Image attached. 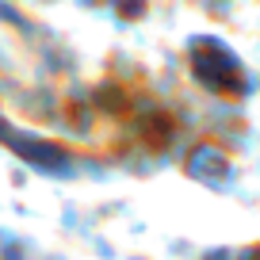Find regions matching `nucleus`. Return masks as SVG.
<instances>
[{
	"mask_svg": "<svg viewBox=\"0 0 260 260\" xmlns=\"http://www.w3.org/2000/svg\"><path fill=\"white\" fill-rule=\"evenodd\" d=\"M191 69L214 92H226V96H241L245 92V73H241V65H237V57L211 39H199L191 46Z\"/></svg>",
	"mask_w": 260,
	"mask_h": 260,
	"instance_id": "nucleus-1",
	"label": "nucleus"
}]
</instances>
